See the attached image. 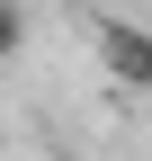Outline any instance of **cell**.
Wrapping results in <instances>:
<instances>
[{
    "label": "cell",
    "instance_id": "6da1fadb",
    "mask_svg": "<svg viewBox=\"0 0 152 161\" xmlns=\"http://www.w3.org/2000/svg\"><path fill=\"white\" fill-rule=\"evenodd\" d=\"M99 63H107V80H125V90H152V36L125 27V18H107L99 27Z\"/></svg>",
    "mask_w": 152,
    "mask_h": 161
},
{
    "label": "cell",
    "instance_id": "7a4b0ae2",
    "mask_svg": "<svg viewBox=\"0 0 152 161\" xmlns=\"http://www.w3.org/2000/svg\"><path fill=\"white\" fill-rule=\"evenodd\" d=\"M27 45V0H0V63Z\"/></svg>",
    "mask_w": 152,
    "mask_h": 161
}]
</instances>
